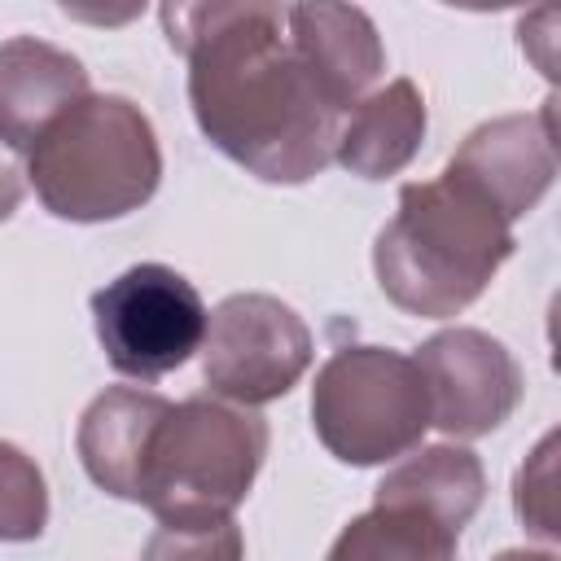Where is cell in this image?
<instances>
[{"mask_svg":"<svg viewBox=\"0 0 561 561\" xmlns=\"http://www.w3.org/2000/svg\"><path fill=\"white\" fill-rule=\"evenodd\" d=\"M552 491H557V434H543L539 447L530 451V460L517 469V482H513L517 517L543 543H557V535H561V526H557V495Z\"/></svg>","mask_w":561,"mask_h":561,"instance_id":"e0dca14e","label":"cell"},{"mask_svg":"<svg viewBox=\"0 0 561 561\" xmlns=\"http://www.w3.org/2000/svg\"><path fill=\"white\" fill-rule=\"evenodd\" d=\"M267 456V421L241 403L193 394L153 434L140 504L158 526H215L250 495Z\"/></svg>","mask_w":561,"mask_h":561,"instance_id":"277c9868","label":"cell"},{"mask_svg":"<svg viewBox=\"0 0 561 561\" xmlns=\"http://www.w3.org/2000/svg\"><path fill=\"white\" fill-rule=\"evenodd\" d=\"M285 26L298 61L337 114L355 110L386 70L377 26L355 4H285Z\"/></svg>","mask_w":561,"mask_h":561,"instance_id":"30bf717a","label":"cell"},{"mask_svg":"<svg viewBox=\"0 0 561 561\" xmlns=\"http://www.w3.org/2000/svg\"><path fill=\"white\" fill-rule=\"evenodd\" d=\"M26 171L18 167V158H13V149H4L0 145V224L18 210V202H22V188H26V180H22Z\"/></svg>","mask_w":561,"mask_h":561,"instance_id":"d6986e66","label":"cell"},{"mask_svg":"<svg viewBox=\"0 0 561 561\" xmlns=\"http://www.w3.org/2000/svg\"><path fill=\"white\" fill-rule=\"evenodd\" d=\"M241 526L215 522V526H158L140 552V561H241Z\"/></svg>","mask_w":561,"mask_h":561,"instance_id":"ac0fdd59","label":"cell"},{"mask_svg":"<svg viewBox=\"0 0 561 561\" xmlns=\"http://www.w3.org/2000/svg\"><path fill=\"white\" fill-rule=\"evenodd\" d=\"M421 140H425V96L412 79H390L381 92H368L337 127L333 158L359 180H386L416 158Z\"/></svg>","mask_w":561,"mask_h":561,"instance_id":"4fadbf2b","label":"cell"},{"mask_svg":"<svg viewBox=\"0 0 561 561\" xmlns=\"http://www.w3.org/2000/svg\"><path fill=\"white\" fill-rule=\"evenodd\" d=\"M513 245V224L478 188L443 171L399 188V210L373 245V272L399 311L447 320L482 298Z\"/></svg>","mask_w":561,"mask_h":561,"instance_id":"7a4b0ae2","label":"cell"},{"mask_svg":"<svg viewBox=\"0 0 561 561\" xmlns=\"http://www.w3.org/2000/svg\"><path fill=\"white\" fill-rule=\"evenodd\" d=\"M412 359L425 377L430 425H438L447 438H482L522 403V364L482 329H443L421 342Z\"/></svg>","mask_w":561,"mask_h":561,"instance_id":"ba28073f","label":"cell"},{"mask_svg":"<svg viewBox=\"0 0 561 561\" xmlns=\"http://www.w3.org/2000/svg\"><path fill=\"white\" fill-rule=\"evenodd\" d=\"M206 302L167 263H136L92 294L96 342L114 373L158 381L206 342Z\"/></svg>","mask_w":561,"mask_h":561,"instance_id":"8992f818","label":"cell"},{"mask_svg":"<svg viewBox=\"0 0 561 561\" xmlns=\"http://www.w3.org/2000/svg\"><path fill=\"white\" fill-rule=\"evenodd\" d=\"M162 31L188 57L202 136L267 184H307L333 162L342 114L298 61L285 4H162Z\"/></svg>","mask_w":561,"mask_h":561,"instance_id":"6da1fadb","label":"cell"},{"mask_svg":"<svg viewBox=\"0 0 561 561\" xmlns=\"http://www.w3.org/2000/svg\"><path fill=\"white\" fill-rule=\"evenodd\" d=\"M48 522V491L39 465L0 438V543L39 539Z\"/></svg>","mask_w":561,"mask_h":561,"instance_id":"2e32d148","label":"cell"},{"mask_svg":"<svg viewBox=\"0 0 561 561\" xmlns=\"http://www.w3.org/2000/svg\"><path fill=\"white\" fill-rule=\"evenodd\" d=\"M88 96V70L57 44L18 35L0 44V145L26 153L53 118Z\"/></svg>","mask_w":561,"mask_h":561,"instance_id":"7c38bea8","label":"cell"},{"mask_svg":"<svg viewBox=\"0 0 561 561\" xmlns=\"http://www.w3.org/2000/svg\"><path fill=\"white\" fill-rule=\"evenodd\" d=\"M495 561H557L552 552H530V548H508V552H500Z\"/></svg>","mask_w":561,"mask_h":561,"instance_id":"ffe728a7","label":"cell"},{"mask_svg":"<svg viewBox=\"0 0 561 561\" xmlns=\"http://www.w3.org/2000/svg\"><path fill=\"white\" fill-rule=\"evenodd\" d=\"M447 171L478 188L508 224L539 206L557 175V140H552V101L539 114H504L465 136L451 153Z\"/></svg>","mask_w":561,"mask_h":561,"instance_id":"9c48e42d","label":"cell"},{"mask_svg":"<svg viewBox=\"0 0 561 561\" xmlns=\"http://www.w3.org/2000/svg\"><path fill=\"white\" fill-rule=\"evenodd\" d=\"M26 180L57 219H123L158 193L162 149L140 105L88 92L26 149Z\"/></svg>","mask_w":561,"mask_h":561,"instance_id":"3957f363","label":"cell"},{"mask_svg":"<svg viewBox=\"0 0 561 561\" xmlns=\"http://www.w3.org/2000/svg\"><path fill=\"white\" fill-rule=\"evenodd\" d=\"M307 364L311 329L272 294H232L206 320L202 377L228 403H272L298 386Z\"/></svg>","mask_w":561,"mask_h":561,"instance_id":"52a82bcc","label":"cell"},{"mask_svg":"<svg viewBox=\"0 0 561 561\" xmlns=\"http://www.w3.org/2000/svg\"><path fill=\"white\" fill-rule=\"evenodd\" d=\"M316 438L342 465H386L408 456L430 430V394L412 355L390 346L333 351L311 386Z\"/></svg>","mask_w":561,"mask_h":561,"instance_id":"5b68a950","label":"cell"},{"mask_svg":"<svg viewBox=\"0 0 561 561\" xmlns=\"http://www.w3.org/2000/svg\"><path fill=\"white\" fill-rule=\"evenodd\" d=\"M171 408H175L171 399H162L153 390H136V386H114L83 408L75 447H79L88 478L105 495L140 504L149 447Z\"/></svg>","mask_w":561,"mask_h":561,"instance_id":"8fae6325","label":"cell"},{"mask_svg":"<svg viewBox=\"0 0 561 561\" xmlns=\"http://www.w3.org/2000/svg\"><path fill=\"white\" fill-rule=\"evenodd\" d=\"M324 561H460V535L412 504H377L333 539Z\"/></svg>","mask_w":561,"mask_h":561,"instance_id":"9a60e30c","label":"cell"},{"mask_svg":"<svg viewBox=\"0 0 561 561\" xmlns=\"http://www.w3.org/2000/svg\"><path fill=\"white\" fill-rule=\"evenodd\" d=\"M482 495H486L482 460L460 443H438V447H421L416 456L394 465L377 482L373 500L377 504H412L460 535L473 522V513L482 508Z\"/></svg>","mask_w":561,"mask_h":561,"instance_id":"5bb4252c","label":"cell"}]
</instances>
